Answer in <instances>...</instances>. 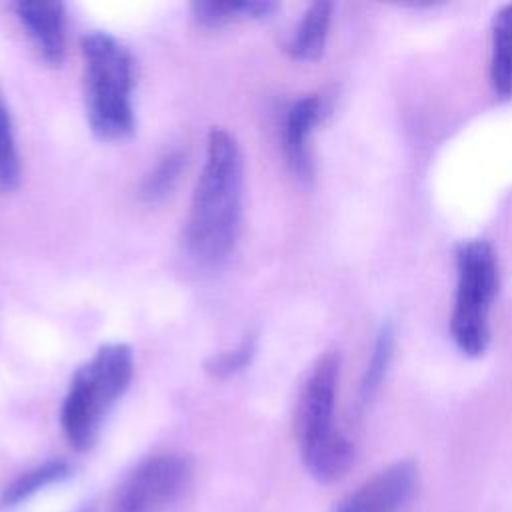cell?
Masks as SVG:
<instances>
[{
	"label": "cell",
	"mask_w": 512,
	"mask_h": 512,
	"mask_svg": "<svg viewBox=\"0 0 512 512\" xmlns=\"http://www.w3.org/2000/svg\"><path fill=\"white\" fill-rule=\"evenodd\" d=\"M244 194V162L236 138L212 128L182 230L186 256L200 268L220 266L234 250Z\"/></svg>",
	"instance_id": "cell-1"
},
{
	"label": "cell",
	"mask_w": 512,
	"mask_h": 512,
	"mask_svg": "<svg viewBox=\"0 0 512 512\" xmlns=\"http://www.w3.org/2000/svg\"><path fill=\"white\" fill-rule=\"evenodd\" d=\"M338 352H324L310 368L296 410V432L308 472L324 484L340 480L354 460L352 442L334 426Z\"/></svg>",
	"instance_id": "cell-2"
},
{
	"label": "cell",
	"mask_w": 512,
	"mask_h": 512,
	"mask_svg": "<svg viewBox=\"0 0 512 512\" xmlns=\"http://www.w3.org/2000/svg\"><path fill=\"white\" fill-rule=\"evenodd\" d=\"M84 102L90 130L100 140H122L132 134L136 116L132 104L134 58L108 32H88L82 38Z\"/></svg>",
	"instance_id": "cell-3"
},
{
	"label": "cell",
	"mask_w": 512,
	"mask_h": 512,
	"mask_svg": "<svg viewBox=\"0 0 512 512\" xmlns=\"http://www.w3.org/2000/svg\"><path fill=\"white\" fill-rule=\"evenodd\" d=\"M134 374V352L124 342L104 344L82 364L64 396L60 420L68 442L88 448L114 402L126 392Z\"/></svg>",
	"instance_id": "cell-4"
},
{
	"label": "cell",
	"mask_w": 512,
	"mask_h": 512,
	"mask_svg": "<svg viewBox=\"0 0 512 512\" xmlns=\"http://www.w3.org/2000/svg\"><path fill=\"white\" fill-rule=\"evenodd\" d=\"M498 292V260L486 240L462 242L456 250V296L450 332L466 356H482L490 344V308Z\"/></svg>",
	"instance_id": "cell-5"
},
{
	"label": "cell",
	"mask_w": 512,
	"mask_h": 512,
	"mask_svg": "<svg viewBox=\"0 0 512 512\" xmlns=\"http://www.w3.org/2000/svg\"><path fill=\"white\" fill-rule=\"evenodd\" d=\"M190 464L178 454H160L142 462L120 486L112 512H160L188 486Z\"/></svg>",
	"instance_id": "cell-6"
},
{
	"label": "cell",
	"mask_w": 512,
	"mask_h": 512,
	"mask_svg": "<svg viewBox=\"0 0 512 512\" xmlns=\"http://www.w3.org/2000/svg\"><path fill=\"white\" fill-rule=\"evenodd\" d=\"M418 468L412 460H400L380 470L348 494L336 512H404L416 494Z\"/></svg>",
	"instance_id": "cell-7"
},
{
	"label": "cell",
	"mask_w": 512,
	"mask_h": 512,
	"mask_svg": "<svg viewBox=\"0 0 512 512\" xmlns=\"http://www.w3.org/2000/svg\"><path fill=\"white\" fill-rule=\"evenodd\" d=\"M14 14L40 58L60 66L66 56V8L62 2H16Z\"/></svg>",
	"instance_id": "cell-8"
},
{
	"label": "cell",
	"mask_w": 512,
	"mask_h": 512,
	"mask_svg": "<svg viewBox=\"0 0 512 512\" xmlns=\"http://www.w3.org/2000/svg\"><path fill=\"white\" fill-rule=\"evenodd\" d=\"M324 102L316 94H308L290 104L282 122V150L284 158L296 178L312 180L314 166L310 154V136L322 120Z\"/></svg>",
	"instance_id": "cell-9"
},
{
	"label": "cell",
	"mask_w": 512,
	"mask_h": 512,
	"mask_svg": "<svg viewBox=\"0 0 512 512\" xmlns=\"http://www.w3.org/2000/svg\"><path fill=\"white\" fill-rule=\"evenodd\" d=\"M332 22V4L330 2H314L304 12L300 24L294 34L286 42V52L294 60L314 62L324 54L328 30Z\"/></svg>",
	"instance_id": "cell-10"
},
{
	"label": "cell",
	"mask_w": 512,
	"mask_h": 512,
	"mask_svg": "<svg viewBox=\"0 0 512 512\" xmlns=\"http://www.w3.org/2000/svg\"><path fill=\"white\" fill-rule=\"evenodd\" d=\"M490 84L500 98H512V4L502 6L492 20Z\"/></svg>",
	"instance_id": "cell-11"
},
{
	"label": "cell",
	"mask_w": 512,
	"mask_h": 512,
	"mask_svg": "<svg viewBox=\"0 0 512 512\" xmlns=\"http://www.w3.org/2000/svg\"><path fill=\"white\" fill-rule=\"evenodd\" d=\"M192 18L204 28H220L238 20L266 18L276 10L270 0H226V2H194L190 6Z\"/></svg>",
	"instance_id": "cell-12"
},
{
	"label": "cell",
	"mask_w": 512,
	"mask_h": 512,
	"mask_svg": "<svg viewBox=\"0 0 512 512\" xmlns=\"http://www.w3.org/2000/svg\"><path fill=\"white\" fill-rule=\"evenodd\" d=\"M68 472H70V466L66 462H62V460H52V462H46L42 466H36L30 472H26L20 478H16L4 490L2 504L4 506H14V504L26 500L28 496H32L34 492L42 490L44 486L62 480L64 476H68Z\"/></svg>",
	"instance_id": "cell-13"
},
{
	"label": "cell",
	"mask_w": 512,
	"mask_h": 512,
	"mask_svg": "<svg viewBox=\"0 0 512 512\" xmlns=\"http://www.w3.org/2000/svg\"><path fill=\"white\" fill-rule=\"evenodd\" d=\"M184 162H186V158L180 150H172V152H166L164 156H160L156 166L142 180V186H140L142 200L158 202V200L166 198L172 192L174 184L178 182Z\"/></svg>",
	"instance_id": "cell-14"
},
{
	"label": "cell",
	"mask_w": 512,
	"mask_h": 512,
	"mask_svg": "<svg viewBox=\"0 0 512 512\" xmlns=\"http://www.w3.org/2000/svg\"><path fill=\"white\" fill-rule=\"evenodd\" d=\"M392 350H394V328L390 322H384L376 334L370 362L366 366V372H364V378L360 384V400L362 402H366L380 386V382L388 370V364L392 360Z\"/></svg>",
	"instance_id": "cell-15"
},
{
	"label": "cell",
	"mask_w": 512,
	"mask_h": 512,
	"mask_svg": "<svg viewBox=\"0 0 512 512\" xmlns=\"http://www.w3.org/2000/svg\"><path fill=\"white\" fill-rule=\"evenodd\" d=\"M20 182V154L8 106L0 92V190H14Z\"/></svg>",
	"instance_id": "cell-16"
},
{
	"label": "cell",
	"mask_w": 512,
	"mask_h": 512,
	"mask_svg": "<svg viewBox=\"0 0 512 512\" xmlns=\"http://www.w3.org/2000/svg\"><path fill=\"white\" fill-rule=\"evenodd\" d=\"M256 350H258L256 334H246L234 348L210 356L204 362V370L212 378H218V380L230 378V376L242 372L252 362V358L256 356Z\"/></svg>",
	"instance_id": "cell-17"
},
{
	"label": "cell",
	"mask_w": 512,
	"mask_h": 512,
	"mask_svg": "<svg viewBox=\"0 0 512 512\" xmlns=\"http://www.w3.org/2000/svg\"><path fill=\"white\" fill-rule=\"evenodd\" d=\"M84 512H88V510H84Z\"/></svg>",
	"instance_id": "cell-18"
}]
</instances>
